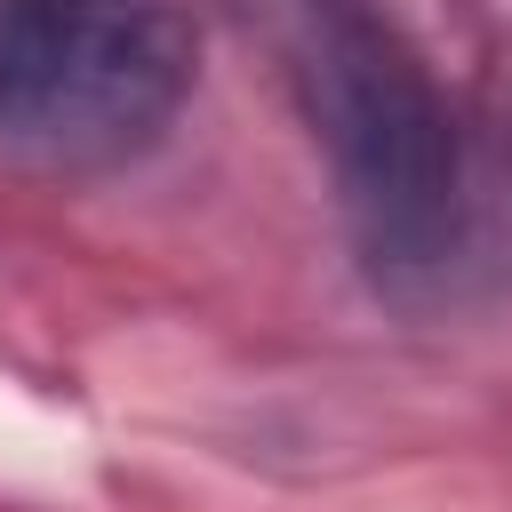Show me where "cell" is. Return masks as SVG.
<instances>
[{"instance_id":"6da1fadb","label":"cell","mask_w":512,"mask_h":512,"mask_svg":"<svg viewBox=\"0 0 512 512\" xmlns=\"http://www.w3.org/2000/svg\"><path fill=\"white\" fill-rule=\"evenodd\" d=\"M288 72L328 144L344 216L384 272H432L456 240V120L376 0H280Z\"/></svg>"},{"instance_id":"7a4b0ae2","label":"cell","mask_w":512,"mask_h":512,"mask_svg":"<svg viewBox=\"0 0 512 512\" xmlns=\"http://www.w3.org/2000/svg\"><path fill=\"white\" fill-rule=\"evenodd\" d=\"M192 96L184 0H0V144L96 176L168 136Z\"/></svg>"}]
</instances>
